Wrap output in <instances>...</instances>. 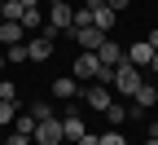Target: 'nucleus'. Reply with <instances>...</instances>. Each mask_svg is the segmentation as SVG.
I'll return each mask as SVG.
<instances>
[{"label":"nucleus","instance_id":"obj_1","mask_svg":"<svg viewBox=\"0 0 158 145\" xmlns=\"http://www.w3.org/2000/svg\"><path fill=\"white\" fill-rule=\"evenodd\" d=\"M145 84V79H141V66H132V62L123 57V62H118V66H114V92H123V97H132L136 88H141Z\"/></svg>","mask_w":158,"mask_h":145},{"label":"nucleus","instance_id":"obj_2","mask_svg":"<svg viewBox=\"0 0 158 145\" xmlns=\"http://www.w3.org/2000/svg\"><path fill=\"white\" fill-rule=\"evenodd\" d=\"M31 141H35V145H57V141H66V136H62V119H57V114L40 119L35 132H31Z\"/></svg>","mask_w":158,"mask_h":145},{"label":"nucleus","instance_id":"obj_3","mask_svg":"<svg viewBox=\"0 0 158 145\" xmlns=\"http://www.w3.org/2000/svg\"><path fill=\"white\" fill-rule=\"evenodd\" d=\"M53 40H57V31H48V27L40 31V35H31V40H27L31 62H48V57H53Z\"/></svg>","mask_w":158,"mask_h":145},{"label":"nucleus","instance_id":"obj_4","mask_svg":"<svg viewBox=\"0 0 158 145\" xmlns=\"http://www.w3.org/2000/svg\"><path fill=\"white\" fill-rule=\"evenodd\" d=\"M149 106H158V88L154 84H141V88H136L132 92V106H127V119H141Z\"/></svg>","mask_w":158,"mask_h":145},{"label":"nucleus","instance_id":"obj_5","mask_svg":"<svg viewBox=\"0 0 158 145\" xmlns=\"http://www.w3.org/2000/svg\"><path fill=\"white\" fill-rule=\"evenodd\" d=\"M123 57H127V49L118 44L114 35H106L101 44H97V62H101V66H118V62H123Z\"/></svg>","mask_w":158,"mask_h":145},{"label":"nucleus","instance_id":"obj_6","mask_svg":"<svg viewBox=\"0 0 158 145\" xmlns=\"http://www.w3.org/2000/svg\"><path fill=\"white\" fill-rule=\"evenodd\" d=\"M66 35H70V40H75V44L84 49V53H97V44L106 40V31H97V27H70Z\"/></svg>","mask_w":158,"mask_h":145},{"label":"nucleus","instance_id":"obj_7","mask_svg":"<svg viewBox=\"0 0 158 145\" xmlns=\"http://www.w3.org/2000/svg\"><path fill=\"white\" fill-rule=\"evenodd\" d=\"M97 75H101L97 53H84V49H79V57H75V79H79V84H88V79H97Z\"/></svg>","mask_w":158,"mask_h":145},{"label":"nucleus","instance_id":"obj_8","mask_svg":"<svg viewBox=\"0 0 158 145\" xmlns=\"http://www.w3.org/2000/svg\"><path fill=\"white\" fill-rule=\"evenodd\" d=\"M75 27V5H53L48 9V31H70Z\"/></svg>","mask_w":158,"mask_h":145},{"label":"nucleus","instance_id":"obj_9","mask_svg":"<svg viewBox=\"0 0 158 145\" xmlns=\"http://www.w3.org/2000/svg\"><path fill=\"white\" fill-rule=\"evenodd\" d=\"M84 101H88L92 110H101V114H106V110H110V101H114V92H110L106 84H88V88H84Z\"/></svg>","mask_w":158,"mask_h":145},{"label":"nucleus","instance_id":"obj_10","mask_svg":"<svg viewBox=\"0 0 158 145\" xmlns=\"http://www.w3.org/2000/svg\"><path fill=\"white\" fill-rule=\"evenodd\" d=\"M22 40H31V31L22 27V22H0V44H22Z\"/></svg>","mask_w":158,"mask_h":145},{"label":"nucleus","instance_id":"obj_11","mask_svg":"<svg viewBox=\"0 0 158 145\" xmlns=\"http://www.w3.org/2000/svg\"><path fill=\"white\" fill-rule=\"evenodd\" d=\"M53 97H57V101H75V97H84V92H79V79H75V75H62V79L53 84Z\"/></svg>","mask_w":158,"mask_h":145},{"label":"nucleus","instance_id":"obj_12","mask_svg":"<svg viewBox=\"0 0 158 145\" xmlns=\"http://www.w3.org/2000/svg\"><path fill=\"white\" fill-rule=\"evenodd\" d=\"M127 62H132V66H149V62H154V49H149V40H136V44L127 49Z\"/></svg>","mask_w":158,"mask_h":145},{"label":"nucleus","instance_id":"obj_13","mask_svg":"<svg viewBox=\"0 0 158 145\" xmlns=\"http://www.w3.org/2000/svg\"><path fill=\"white\" fill-rule=\"evenodd\" d=\"M84 132H88V128H84V119H79V114H66V119H62V136H66V141L79 145V136H84Z\"/></svg>","mask_w":158,"mask_h":145},{"label":"nucleus","instance_id":"obj_14","mask_svg":"<svg viewBox=\"0 0 158 145\" xmlns=\"http://www.w3.org/2000/svg\"><path fill=\"white\" fill-rule=\"evenodd\" d=\"M92 27L110 35V27H114V9H110V5H101V9H92Z\"/></svg>","mask_w":158,"mask_h":145},{"label":"nucleus","instance_id":"obj_15","mask_svg":"<svg viewBox=\"0 0 158 145\" xmlns=\"http://www.w3.org/2000/svg\"><path fill=\"white\" fill-rule=\"evenodd\" d=\"M0 13H5V22H22V0H5V5H0Z\"/></svg>","mask_w":158,"mask_h":145},{"label":"nucleus","instance_id":"obj_16","mask_svg":"<svg viewBox=\"0 0 158 145\" xmlns=\"http://www.w3.org/2000/svg\"><path fill=\"white\" fill-rule=\"evenodd\" d=\"M35 123H40V119H35L31 110H27V114L18 110V119H13V132H27V136H31V132H35Z\"/></svg>","mask_w":158,"mask_h":145},{"label":"nucleus","instance_id":"obj_17","mask_svg":"<svg viewBox=\"0 0 158 145\" xmlns=\"http://www.w3.org/2000/svg\"><path fill=\"white\" fill-rule=\"evenodd\" d=\"M5 62H13V66H22V62H31V53H27V40H22V44H9Z\"/></svg>","mask_w":158,"mask_h":145},{"label":"nucleus","instance_id":"obj_18","mask_svg":"<svg viewBox=\"0 0 158 145\" xmlns=\"http://www.w3.org/2000/svg\"><path fill=\"white\" fill-rule=\"evenodd\" d=\"M18 119V101H0V128H9Z\"/></svg>","mask_w":158,"mask_h":145},{"label":"nucleus","instance_id":"obj_19","mask_svg":"<svg viewBox=\"0 0 158 145\" xmlns=\"http://www.w3.org/2000/svg\"><path fill=\"white\" fill-rule=\"evenodd\" d=\"M40 22H44V13H40V5L22 13V27H27V31H40Z\"/></svg>","mask_w":158,"mask_h":145},{"label":"nucleus","instance_id":"obj_20","mask_svg":"<svg viewBox=\"0 0 158 145\" xmlns=\"http://www.w3.org/2000/svg\"><path fill=\"white\" fill-rule=\"evenodd\" d=\"M106 119L114 123V128H118V123H123V119H127V106H114V101H110V110H106Z\"/></svg>","mask_w":158,"mask_h":145},{"label":"nucleus","instance_id":"obj_21","mask_svg":"<svg viewBox=\"0 0 158 145\" xmlns=\"http://www.w3.org/2000/svg\"><path fill=\"white\" fill-rule=\"evenodd\" d=\"M0 101H18V88H13V79H0Z\"/></svg>","mask_w":158,"mask_h":145},{"label":"nucleus","instance_id":"obj_22","mask_svg":"<svg viewBox=\"0 0 158 145\" xmlns=\"http://www.w3.org/2000/svg\"><path fill=\"white\" fill-rule=\"evenodd\" d=\"M31 114H35V119H48V114H53V106H44V101H35V106H31Z\"/></svg>","mask_w":158,"mask_h":145},{"label":"nucleus","instance_id":"obj_23","mask_svg":"<svg viewBox=\"0 0 158 145\" xmlns=\"http://www.w3.org/2000/svg\"><path fill=\"white\" fill-rule=\"evenodd\" d=\"M101 145H127V141H123V136H118V132H114V128H110V132H106V136H101Z\"/></svg>","mask_w":158,"mask_h":145},{"label":"nucleus","instance_id":"obj_24","mask_svg":"<svg viewBox=\"0 0 158 145\" xmlns=\"http://www.w3.org/2000/svg\"><path fill=\"white\" fill-rule=\"evenodd\" d=\"M5 145H31V136H27V132H13V136H9Z\"/></svg>","mask_w":158,"mask_h":145},{"label":"nucleus","instance_id":"obj_25","mask_svg":"<svg viewBox=\"0 0 158 145\" xmlns=\"http://www.w3.org/2000/svg\"><path fill=\"white\" fill-rule=\"evenodd\" d=\"M79 145H101V136H92V132H84V136H79Z\"/></svg>","mask_w":158,"mask_h":145},{"label":"nucleus","instance_id":"obj_26","mask_svg":"<svg viewBox=\"0 0 158 145\" xmlns=\"http://www.w3.org/2000/svg\"><path fill=\"white\" fill-rule=\"evenodd\" d=\"M106 5H110V9L118 13V9H127V5H132V0H106Z\"/></svg>","mask_w":158,"mask_h":145},{"label":"nucleus","instance_id":"obj_27","mask_svg":"<svg viewBox=\"0 0 158 145\" xmlns=\"http://www.w3.org/2000/svg\"><path fill=\"white\" fill-rule=\"evenodd\" d=\"M145 40H149V49H154V53H158V31H149V35H145Z\"/></svg>","mask_w":158,"mask_h":145},{"label":"nucleus","instance_id":"obj_28","mask_svg":"<svg viewBox=\"0 0 158 145\" xmlns=\"http://www.w3.org/2000/svg\"><path fill=\"white\" fill-rule=\"evenodd\" d=\"M79 5H88V9H101V5H106V0H79Z\"/></svg>","mask_w":158,"mask_h":145},{"label":"nucleus","instance_id":"obj_29","mask_svg":"<svg viewBox=\"0 0 158 145\" xmlns=\"http://www.w3.org/2000/svg\"><path fill=\"white\" fill-rule=\"evenodd\" d=\"M35 5H40V0H22V9H35Z\"/></svg>","mask_w":158,"mask_h":145},{"label":"nucleus","instance_id":"obj_30","mask_svg":"<svg viewBox=\"0 0 158 145\" xmlns=\"http://www.w3.org/2000/svg\"><path fill=\"white\" fill-rule=\"evenodd\" d=\"M48 5H75V0H48Z\"/></svg>","mask_w":158,"mask_h":145},{"label":"nucleus","instance_id":"obj_31","mask_svg":"<svg viewBox=\"0 0 158 145\" xmlns=\"http://www.w3.org/2000/svg\"><path fill=\"white\" fill-rule=\"evenodd\" d=\"M149 70H158V53H154V62H149Z\"/></svg>","mask_w":158,"mask_h":145},{"label":"nucleus","instance_id":"obj_32","mask_svg":"<svg viewBox=\"0 0 158 145\" xmlns=\"http://www.w3.org/2000/svg\"><path fill=\"white\" fill-rule=\"evenodd\" d=\"M145 145H158V136H149V141H145Z\"/></svg>","mask_w":158,"mask_h":145},{"label":"nucleus","instance_id":"obj_33","mask_svg":"<svg viewBox=\"0 0 158 145\" xmlns=\"http://www.w3.org/2000/svg\"><path fill=\"white\" fill-rule=\"evenodd\" d=\"M0 70H5V53H0Z\"/></svg>","mask_w":158,"mask_h":145},{"label":"nucleus","instance_id":"obj_34","mask_svg":"<svg viewBox=\"0 0 158 145\" xmlns=\"http://www.w3.org/2000/svg\"><path fill=\"white\" fill-rule=\"evenodd\" d=\"M0 22H5V13H0Z\"/></svg>","mask_w":158,"mask_h":145},{"label":"nucleus","instance_id":"obj_35","mask_svg":"<svg viewBox=\"0 0 158 145\" xmlns=\"http://www.w3.org/2000/svg\"><path fill=\"white\" fill-rule=\"evenodd\" d=\"M0 5H5V0H0Z\"/></svg>","mask_w":158,"mask_h":145}]
</instances>
